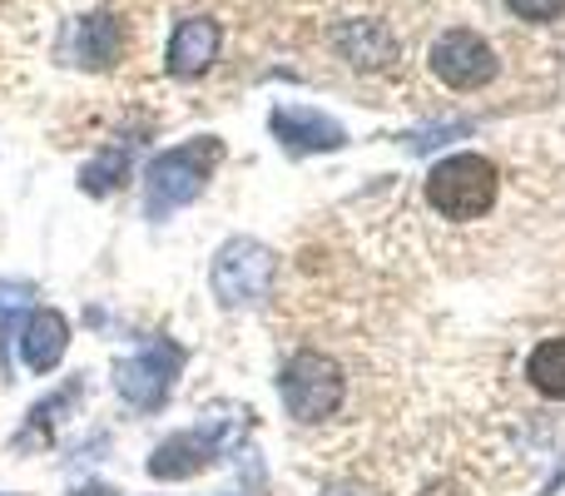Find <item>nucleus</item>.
I'll list each match as a JSON object with an SVG mask.
<instances>
[{"instance_id": "1", "label": "nucleus", "mask_w": 565, "mask_h": 496, "mask_svg": "<svg viewBox=\"0 0 565 496\" xmlns=\"http://www.w3.org/2000/svg\"><path fill=\"white\" fill-rule=\"evenodd\" d=\"M218 165H224V139L218 135H194V139H184V145L154 155L145 169V214L164 219V214H174L179 204H194Z\"/></svg>"}, {"instance_id": "2", "label": "nucleus", "mask_w": 565, "mask_h": 496, "mask_svg": "<svg viewBox=\"0 0 565 496\" xmlns=\"http://www.w3.org/2000/svg\"><path fill=\"white\" fill-rule=\"evenodd\" d=\"M497 194H501V175L487 155H451L427 175V204L447 219L491 214Z\"/></svg>"}, {"instance_id": "3", "label": "nucleus", "mask_w": 565, "mask_h": 496, "mask_svg": "<svg viewBox=\"0 0 565 496\" xmlns=\"http://www.w3.org/2000/svg\"><path fill=\"white\" fill-rule=\"evenodd\" d=\"M342 388H348V382H342V368L328 358V352H298L278 378L282 408H288L298 422H328L332 412L342 408Z\"/></svg>"}, {"instance_id": "4", "label": "nucleus", "mask_w": 565, "mask_h": 496, "mask_svg": "<svg viewBox=\"0 0 565 496\" xmlns=\"http://www.w3.org/2000/svg\"><path fill=\"white\" fill-rule=\"evenodd\" d=\"M179 368H184V348L169 342V338H149L135 358H125L115 368V388H119V398H125L129 408L159 412L169 402V392H174Z\"/></svg>"}, {"instance_id": "5", "label": "nucleus", "mask_w": 565, "mask_h": 496, "mask_svg": "<svg viewBox=\"0 0 565 496\" xmlns=\"http://www.w3.org/2000/svg\"><path fill=\"white\" fill-rule=\"evenodd\" d=\"M209 283H214V298L224 303V308H248V303H258L268 293V283H274V253L258 244V239H228V244L214 253Z\"/></svg>"}, {"instance_id": "6", "label": "nucleus", "mask_w": 565, "mask_h": 496, "mask_svg": "<svg viewBox=\"0 0 565 496\" xmlns=\"http://www.w3.org/2000/svg\"><path fill=\"white\" fill-rule=\"evenodd\" d=\"M238 428H244V422H234V428H218V412H209V422H199L194 432H179V437L159 442L154 457H149V472H154L159 482H184V477H199L204 467H214L218 452L234 447Z\"/></svg>"}, {"instance_id": "7", "label": "nucleus", "mask_w": 565, "mask_h": 496, "mask_svg": "<svg viewBox=\"0 0 565 496\" xmlns=\"http://www.w3.org/2000/svg\"><path fill=\"white\" fill-rule=\"evenodd\" d=\"M431 70L447 89H481L497 80V50L477 35V30H441L437 45H431Z\"/></svg>"}, {"instance_id": "8", "label": "nucleus", "mask_w": 565, "mask_h": 496, "mask_svg": "<svg viewBox=\"0 0 565 496\" xmlns=\"http://www.w3.org/2000/svg\"><path fill=\"white\" fill-rule=\"evenodd\" d=\"M268 129H274V139L288 155H328V149L348 145V129L312 105H278Z\"/></svg>"}, {"instance_id": "9", "label": "nucleus", "mask_w": 565, "mask_h": 496, "mask_svg": "<svg viewBox=\"0 0 565 496\" xmlns=\"http://www.w3.org/2000/svg\"><path fill=\"white\" fill-rule=\"evenodd\" d=\"M218 45H224V30H218L214 15H194L174 30L169 40V75L174 80H199L209 75V65L218 60Z\"/></svg>"}, {"instance_id": "10", "label": "nucleus", "mask_w": 565, "mask_h": 496, "mask_svg": "<svg viewBox=\"0 0 565 496\" xmlns=\"http://www.w3.org/2000/svg\"><path fill=\"white\" fill-rule=\"evenodd\" d=\"M332 40H338L342 60L358 70H392L397 65V35L387 30V20H372V15L342 20Z\"/></svg>"}, {"instance_id": "11", "label": "nucleus", "mask_w": 565, "mask_h": 496, "mask_svg": "<svg viewBox=\"0 0 565 496\" xmlns=\"http://www.w3.org/2000/svg\"><path fill=\"white\" fill-rule=\"evenodd\" d=\"M65 348H70V323L60 318L55 308H35V313H30L25 333H20V358H25V368H35V372L60 368Z\"/></svg>"}, {"instance_id": "12", "label": "nucleus", "mask_w": 565, "mask_h": 496, "mask_svg": "<svg viewBox=\"0 0 565 496\" xmlns=\"http://www.w3.org/2000/svg\"><path fill=\"white\" fill-rule=\"evenodd\" d=\"M119 50H125V30H119L115 15H85L75 25V60L85 70H105L119 60Z\"/></svg>"}, {"instance_id": "13", "label": "nucleus", "mask_w": 565, "mask_h": 496, "mask_svg": "<svg viewBox=\"0 0 565 496\" xmlns=\"http://www.w3.org/2000/svg\"><path fill=\"white\" fill-rule=\"evenodd\" d=\"M526 378L536 392L565 402V338H546L536 342V352L526 358Z\"/></svg>"}, {"instance_id": "14", "label": "nucleus", "mask_w": 565, "mask_h": 496, "mask_svg": "<svg viewBox=\"0 0 565 496\" xmlns=\"http://www.w3.org/2000/svg\"><path fill=\"white\" fill-rule=\"evenodd\" d=\"M125 179H129V155L125 149H105L95 165L79 169V189H85V194H115Z\"/></svg>"}, {"instance_id": "15", "label": "nucleus", "mask_w": 565, "mask_h": 496, "mask_svg": "<svg viewBox=\"0 0 565 496\" xmlns=\"http://www.w3.org/2000/svg\"><path fill=\"white\" fill-rule=\"evenodd\" d=\"M507 10L511 15H521V20H556V15H565V0H507Z\"/></svg>"}, {"instance_id": "16", "label": "nucleus", "mask_w": 565, "mask_h": 496, "mask_svg": "<svg viewBox=\"0 0 565 496\" xmlns=\"http://www.w3.org/2000/svg\"><path fill=\"white\" fill-rule=\"evenodd\" d=\"M447 135H467V125H437V129H422V135L407 139V149H437Z\"/></svg>"}, {"instance_id": "17", "label": "nucleus", "mask_w": 565, "mask_h": 496, "mask_svg": "<svg viewBox=\"0 0 565 496\" xmlns=\"http://www.w3.org/2000/svg\"><path fill=\"white\" fill-rule=\"evenodd\" d=\"M328 496H358V492H328Z\"/></svg>"}]
</instances>
